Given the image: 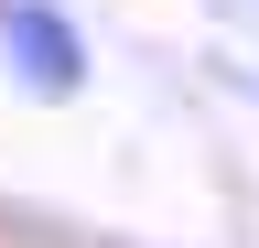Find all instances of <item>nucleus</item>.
I'll list each match as a JSON object with an SVG mask.
<instances>
[{"label": "nucleus", "mask_w": 259, "mask_h": 248, "mask_svg": "<svg viewBox=\"0 0 259 248\" xmlns=\"http://www.w3.org/2000/svg\"><path fill=\"white\" fill-rule=\"evenodd\" d=\"M0 65H11L32 97H76L87 86V33L65 0H0Z\"/></svg>", "instance_id": "f257e3e1"}]
</instances>
